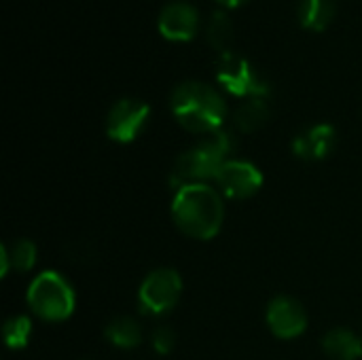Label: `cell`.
I'll return each instance as SVG.
<instances>
[{
    "instance_id": "cell-1",
    "label": "cell",
    "mask_w": 362,
    "mask_h": 360,
    "mask_svg": "<svg viewBox=\"0 0 362 360\" xmlns=\"http://www.w3.org/2000/svg\"><path fill=\"white\" fill-rule=\"evenodd\" d=\"M235 146V136L225 127L206 134L197 144L178 155L170 172V185L178 191L189 185H208L210 180H216Z\"/></svg>"
},
{
    "instance_id": "cell-2",
    "label": "cell",
    "mask_w": 362,
    "mask_h": 360,
    "mask_svg": "<svg viewBox=\"0 0 362 360\" xmlns=\"http://www.w3.org/2000/svg\"><path fill=\"white\" fill-rule=\"evenodd\" d=\"M170 108L176 121L193 134H212L223 129L227 119L225 98L208 83L182 81L172 89Z\"/></svg>"
},
{
    "instance_id": "cell-3",
    "label": "cell",
    "mask_w": 362,
    "mask_h": 360,
    "mask_svg": "<svg viewBox=\"0 0 362 360\" xmlns=\"http://www.w3.org/2000/svg\"><path fill=\"white\" fill-rule=\"evenodd\" d=\"M172 219L185 236L193 240H212L223 227V197L210 185L182 187L174 193Z\"/></svg>"
},
{
    "instance_id": "cell-4",
    "label": "cell",
    "mask_w": 362,
    "mask_h": 360,
    "mask_svg": "<svg viewBox=\"0 0 362 360\" xmlns=\"http://www.w3.org/2000/svg\"><path fill=\"white\" fill-rule=\"evenodd\" d=\"M25 301L30 310L47 323H62L70 318L76 306V297L70 282L57 272L38 274L28 286Z\"/></svg>"
},
{
    "instance_id": "cell-5",
    "label": "cell",
    "mask_w": 362,
    "mask_h": 360,
    "mask_svg": "<svg viewBox=\"0 0 362 360\" xmlns=\"http://www.w3.org/2000/svg\"><path fill=\"white\" fill-rule=\"evenodd\" d=\"M218 83L238 98H265L269 93V83L259 74V70L240 53L225 51L216 62Z\"/></svg>"
},
{
    "instance_id": "cell-6",
    "label": "cell",
    "mask_w": 362,
    "mask_h": 360,
    "mask_svg": "<svg viewBox=\"0 0 362 360\" xmlns=\"http://www.w3.org/2000/svg\"><path fill=\"white\" fill-rule=\"evenodd\" d=\"M182 295V278L172 267L151 272L138 291V306L146 316H163L176 308Z\"/></svg>"
},
{
    "instance_id": "cell-7",
    "label": "cell",
    "mask_w": 362,
    "mask_h": 360,
    "mask_svg": "<svg viewBox=\"0 0 362 360\" xmlns=\"http://www.w3.org/2000/svg\"><path fill=\"white\" fill-rule=\"evenodd\" d=\"M148 115H151V108L142 100H136V98L117 100L110 106L108 117H106L108 138L115 142H121V144L134 142L142 134V129L148 121Z\"/></svg>"
},
{
    "instance_id": "cell-8",
    "label": "cell",
    "mask_w": 362,
    "mask_h": 360,
    "mask_svg": "<svg viewBox=\"0 0 362 360\" xmlns=\"http://www.w3.org/2000/svg\"><path fill=\"white\" fill-rule=\"evenodd\" d=\"M223 195L231 199H248L259 193L263 187V174L261 170L244 159H229L221 168L216 180Z\"/></svg>"
},
{
    "instance_id": "cell-9",
    "label": "cell",
    "mask_w": 362,
    "mask_h": 360,
    "mask_svg": "<svg viewBox=\"0 0 362 360\" xmlns=\"http://www.w3.org/2000/svg\"><path fill=\"white\" fill-rule=\"evenodd\" d=\"M265 320L269 331L280 339H295L308 329L305 308L288 295H280L269 301Z\"/></svg>"
},
{
    "instance_id": "cell-10",
    "label": "cell",
    "mask_w": 362,
    "mask_h": 360,
    "mask_svg": "<svg viewBox=\"0 0 362 360\" xmlns=\"http://www.w3.org/2000/svg\"><path fill=\"white\" fill-rule=\"evenodd\" d=\"M157 25L170 40H191L199 30V11L187 0H172L159 11Z\"/></svg>"
},
{
    "instance_id": "cell-11",
    "label": "cell",
    "mask_w": 362,
    "mask_h": 360,
    "mask_svg": "<svg viewBox=\"0 0 362 360\" xmlns=\"http://www.w3.org/2000/svg\"><path fill=\"white\" fill-rule=\"evenodd\" d=\"M335 144H337L335 127L329 123H318V125H312L295 136L293 151L299 159L318 161V159L329 157L333 153Z\"/></svg>"
},
{
    "instance_id": "cell-12",
    "label": "cell",
    "mask_w": 362,
    "mask_h": 360,
    "mask_svg": "<svg viewBox=\"0 0 362 360\" xmlns=\"http://www.w3.org/2000/svg\"><path fill=\"white\" fill-rule=\"evenodd\" d=\"M36 244L30 242V240H15L11 244H2L0 248V263H2V276H6L11 269L15 272H30L34 265H36Z\"/></svg>"
},
{
    "instance_id": "cell-13",
    "label": "cell",
    "mask_w": 362,
    "mask_h": 360,
    "mask_svg": "<svg viewBox=\"0 0 362 360\" xmlns=\"http://www.w3.org/2000/svg\"><path fill=\"white\" fill-rule=\"evenodd\" d=\"M322 350L331 360H358L362 356V339L350 329H333L325 335Z\"/></svg>"
},
{
    "instance_id": "cell-14",
    "label": "cell",
    "mask_w": 362,
    "mask_h": 360,
    "mask_svg": "<svg viewBox=\"0 0 362 360\" xmlns=\"http://www.w3.org/2000/svg\"><path fill=\"white\" fill-rule=\"evenodd\" d=\"M269 119V106L265 98H248L233 112V125L242 134L259 132Z\"/></svg>"
},
{
    "instance_id": "cell-15",
    "label": "cell",
    "mask_w": 362,
    "mask_h": 360,
    "mask_svg": "<svg viewBox=\"0 0 362 360\" xmlns=\"http://www.w3.org/2000/svg\"><path fill=\"white\" fill-rule=\"evenodd\" d=\"M104 337L119 350H134L142 344V327L129 316H119L106 325Z\"/></svg>"
},
{
    "instance_id": "cell-16",
    "label": "cell",
    "mask_w": 362,
    "mask_h": 360,
    "mask_svg": "<svg viewBox=\"0 0 362 360\" xmlns=\"http://www.w3.org/2000/svg\"><path fill=\"white\" fill-rule=\"evenodd\" d=\"M337 11V0H299L297 15L303 28L325 30Z\"/></svg>"
},
{
    "instance_id": "cell-17",
    "label": "cell",
    "mask_w": 362,
    "mask_h": 360,
    "mask_svg": "<svg viewBox=\"0 0 362 360\" xmlns=\"http://www.w3.org/2000/svg\"><path fill=\"white\" fill-rule=\"evenodd\" d=\"M206 38L218 53L229 51V45L233 40V21L227 15V11H212L206 23Z\"/></svg>"
},
{
    "instance_id": "cell-18",
    "label": "cell",
    "mask_w": 362,
    "mask_h": 360,
    "mask_svg": "<svg viewBox=\"0 0 362 360\" xmlns=\"http://www.w3.org/2000/svg\"><path fill=\"white\" fill-rule=\"evenodd\" d=\"M32 335V320L28 316H11L2 327V339L8 350H21Z\"/></svg>"
},
{
    "instance_id": "cell-19",
    "label": "cell",
    "mask_w": 362,
    "mask_h": 360,
    "mask_svg": "<svg viewBox=\"0 0 362 360\" xmlns=\"http://www.w3.org/2000/svg\"><path fill=\"white\" fill-rule=\"evenodd\" d=\"M151 344H153V348H155L159 354H170V352L174 350V346H176V331H174L172 327L161 325V327H157V329L153 331Z\"/></svg>"
},
{
    "instance_id": "cell-20",
    "label": "cell",
    "mask_w": 362,
    "mask_h": 360,
    "mask_svg": "<svg viewBox=\"0 0 362 360\" xmlns=\"http://www.w3.org/2000/svg\"><path fill=\"white\" fill-rule=\"evenodd\" d=\"M216 2H221L223 6H240V4H244L246 0H216Z\"/></svg>"
}]
</instances>
